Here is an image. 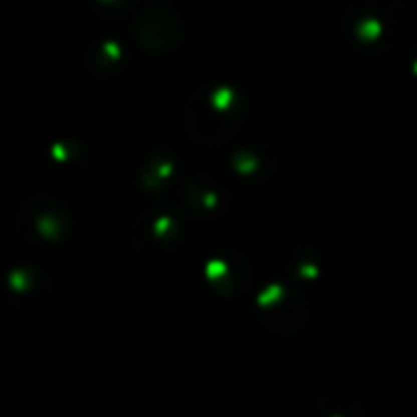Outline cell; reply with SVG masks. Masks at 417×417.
Masks as SVG:
<instances>
[{"label":"cell","instance_id":"6da1fadb","mask_svg":"<svg viewBox=\"0 0 417 417\" xmlns=\"http://www.w3.org/2000/svg\"><path fill=\"white\" fill-rule=\"evenodd\" d=\"M380 32H383V25L378 23L375 18H366V20H361L358 27H356V35H358V40H363V42H373V40H378V37H380Z\"/></svg>","mask_w":417,"mask_h":417},{"label":"cell","instance_id":"7a4b0ae2","mask_svg":"<svg viewBox=\"0 0 417 417\" xmlns=\"http://www.w3.org/2000/svg\"><path fill=\"white\" fill-rule=\"evenodd\" d=\"M229 98H231V91H229V89H221V91H216V96H214V101H216L219 106H224Z\"/></svg>","mask_w":417,"mask_h":417},{"label":"cell","instance_id":"3957f363","mask_svg":"<svg viewBox=\"0 0 417 417\" xmlns=\"http://www.w3.org/2000/svg\"><path fill=\"white\" fill-rule=\"evenodd\" d=\"M415 71H417V62H415Z\"/></svg>","mask_w":417,"mask_h":417}]
</instances>
